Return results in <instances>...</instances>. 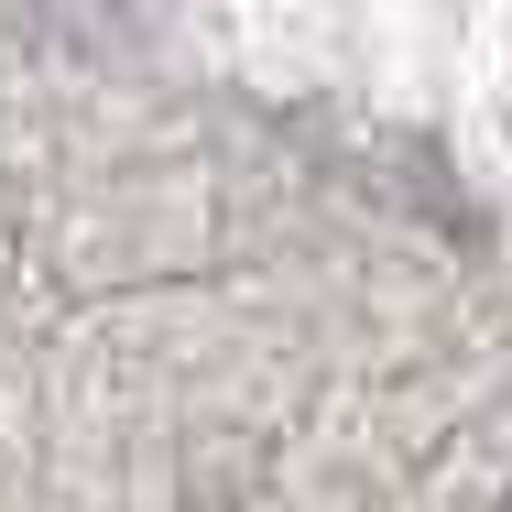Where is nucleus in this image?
Masks as SVG:
<instances>
[{
	"mask_svg": "<svg viewBox=\"0 0 512 512\" xmlns=\"http://www.w3.org/2000/svg\"><path fill=\"white\" fill-rule=\"evenodd\" d=\"M502 512H512V491H502Z\"/></svg>",
	"mask_w": 512,
	"mask_h": 512,
	"instance_id": "obj_1",
	"label": "nucleus"
}]
</instances>
